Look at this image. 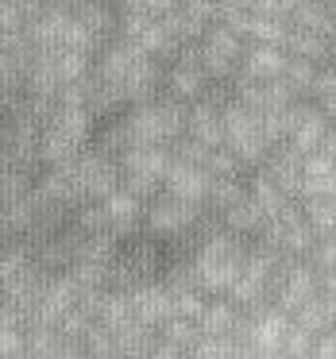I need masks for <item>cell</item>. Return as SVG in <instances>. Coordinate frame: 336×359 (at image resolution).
I'll list each match as a JSON object with an SVG mask.
<instances>
[{
  "mask_svg": "<svg viewBox=\"0 0 336 359\" xmlns=\"http://www.w3.org/2000/svg\"><path fill=\"white\" fill-rule=\"evenodd\" d=\"M248 255L251 248L240 240V232H213L205 236L201 251H197V274H201V286L205 294H228V290L236 286V278L243 274V266H248Z\"/></svg>",
  "mask_w": 336,
  "mask_h": 359,
  "instance_id": "cell-1",
  "label": "cell"
},
{
  "mask_svg": "<svg viewBox=\"0 0 336 359\" xmlns=\"http://www.w3.org/2000/svg\"><path fill=\"white\" fill-rule=\"evenodd\" d=\"M70 174H74V186H78V197L81 201H105L120 189V166L112 163V155L105 151H81L78 158L70 163Z\"/></svg>",
  "mask_w": 336,
  "mask_h": 359,
  "instance_id": "cell-2",
  "label": "cell"
},
{
  "mask_svg": "<svg viewBox=\"0 0 336 359\" xmlns=\"http://www.w3.org/2000/svg\"><path fill=\"white\" fill-rule=\"evenodd\" d=\"M120 163H124V189H132L140 197H151L159 182H166V170H170L174 155H166L163 143H140Z\"/></svg>",
  "mask_w": 336,
  "mask_h": 359,
  "instance_id": "cell-3",
  "label": "cell"
},
{
  "mask_svg": "<svg viewBox=\"0 0 336 359\" xmlns=\"http://www.w3.org/2000/svg\"><path fill=\"white\" fill-rule=\"evenodd\" d=\"M201 58H205V70H209L213 81L232 78L243 62V35L217 20V24L201 35Z\"/></svg>",
  "mask_w": 336,
  "mask_h": 359,
  "instance_id": "cell-4",
  "label": "cell"
},
{
  "mask_svg": "<svg viewBox=\"0 0 336 359\" xmlns=\"http://www.w3.org/2000/svg\"><path fill=\"white\" fill-rule=\"evenodd\" d=\"M201 220V201H189V197L174 194H159L155 201L147 205V228L155 236H182L186 228H194Z\"/></svg>",
  "mask_w": 336,
  "mask_h": 359,
  "instance_id": "cell-5",
  "label": "cell"
},
{
  "mask_svg": "<svg viewBox=\"0 0 336 359\" xmlns=\"http://www.w3.org/2000/svg\"><path fill=\"white\" fill-rule=\"evenodd\" d=\"M166 86H170V93L182 97V101H201L205 86H209V70H205L201 47H186V50H182L178 62H174L170 74H166Z\"/></svg>",
  "mask_w": 336,
  "mask_h": 359,
  "instance_id": "cell-6",
  "label": "cell"
},
{
  "mask_svg": "<svg viewBox=\"0 0 336 359\" xmlns=\"http://www.w3.org/2000/svg\"><path fill=\"white\" fill-rule=\"evenodd\" d=\"M328 112L325 109H309V104H290L286 109V132H290V143L297 151H317L328 135Z\"/></svg>",
  "mask_w": 336,
  "mask_h": 359,
  "instance_id": "cell-7",
  "label": "cell"
},
{
  "mask_svg": "<svg viewBox=\"0 0 336 359\" xmlns=\"http://www.w3.org/2000/svg\"><path fill=\"white\" fill-rule=\"evenodd\" d=\"M321 294V274L313 271L309 263H302V259H286V271H282V282H278V302L282 309H302L309 297Z\"/></svg>",
  "mask_w": 336,
  "mask_h": 359,
  "instance_id": "cell-8",
  "label": "cell"
},
{
  "mask_svg": "<svg viewBox=\"0 0 336 359\" xmlns=\"http://www.w3.org/2000/svg\"><path fill=\"white\" fill-rule=\"evenodd\" d=\"M132 305H135V317L151 328H163L166 320L174 317V290L170 286H151V282H140L132 290Z\"/></svg>",
  "mask_w": 336,
  "mask_h": 359,
  "instance_id": "cell-9",
  "label": "cell"
},
{
  "mask_svg": "<svg viewBox=\"0 0 336 359\" xmlns=\"http://www.w3.org/2000/svg\"><path fill=\"white\" fill-rule=\"evenodd\" d=\"M213 174L209 166H197V163H186V158L174 155L170 170H166V189H174V194L189 197V201H209L213 194Z\"/></svg>",
  "mask_w": 336,
  "mask_h": 359,
  "instance_id": "cell-10",
  "label": "cell"
},
{
  "mask_svg": "<svg viewBox=\"0 0 336 359\" xmlns=\"http://www.w3.org/2000/svg\"><path fill=\"white\" fill-rule=\"evenodd\" d=\"M286 62H290L286 47H278V43H255V47L243 50L240 74L243 78H255V81H271V78L286 74Z\"/></svg>",
  "mask_w": 336,
  "mask_h": 359,
  "instance_id": "cell-11",
  "label": "cell"
},
{
  "mask_svg": "<svg viewBox=\"0 0 336 359\" xmlns=\"http://www.w3.org/2000/svg\"><path fill=\"white\" fill-rule=\"evenodd\" d=\"M143 50L135 47L132 39H112L109 47L101 50V62H97V74H101L105 81H112V86H124L128 74L140 66Z\"/></svg>",
  "mask_w": 336,
  "mask_h": 359,
  "instance_id": "cell-12",
  "label": "cell"
},
{
  "mask_svg": "<svg viewBox=\"0 0 336 359\" xmlns=\"http://www.w3.org/2000/svg\"><path fill=\"white\" fill-rule=\"evenodd\" d=\"M189 135H194V140H201V143H209V147H228L224 104L201 97V101L194 104V112H189Z\"/></svg>",
  "mask_w": 336,
  "mask_h": 359,
  "instance_id": "cell-13",
  "label": "cell"
},
{
  "mask_svg": "<svg viewBox=\"0 0 336 359\" xmlns=\"http://www.w3.org/2000/svg\"><path fill=\"white\" fill-rule=\"evenodd\" d=\"M105 209H109V220H112V232L116 236L135 232V224L147 220V209H143L140 194H132V189H116L112 197H105Z\"/></svg>",
  "mask_w": 336,
  "mask_h": 359,
  "instance_id": "cell-14",
  "label": "cell"
},
{
  "mask_svg": "<svg viewBox=\"0 0 336 359\" xmlns=\"http://www.w3.org/2000/svg\"><path fill=\"white\" fill-rule=\"evenodd\" d=\"M81 147H86V143L74 140L70 132H62V128L47 124V128H43V147H39V158H43L47 166H70L74 158L81 155Z\"/></svg>",
  "mask_w": 336,
  "mask_h": 359,
  "instance_id": "cell-15",
  "label": "cell"
},
{
  "mask_svg": "<svg viewBox=\"0 0 336 359\" xmlns=\"http://www.w3.org/2000/svg\"><path fill=\"white\" fill-rule=\"evenodd\" d=\"M159 81H163V70L155 66V55H143L140 66L128 74V81H124L120 89H124V97H128L132 104H143V101H155Z\"/></svg>",
  "mask_w": 336,
  "mask_h": 359,
  "instance_id": "cell-16",
  "label": "cell"
},
{
  "mask_svg": "<svg viewBox=\"0 0 336 359\" xmlns=\"http://www.w3.org/2000/svg\"><path fill=\"white\" fill-rule=\"evenodd\" d=\"M128 124H132L135 147H140V143H166V128H163V112H159V101L135 104L132 116H128Z\"/></svg>",
  "mask_w": 336,
  "mask_h": 359,
  "instance_id": "cell-17",
  "label": "cell"
},
{
  "mask_svg": "<svg viewBox=\"0 0 336 359\" xmlns=\"http://www.w3.org/2000/svg\"><path fill=\"white\" fill-rule=\"evenodd\" d=\"M286 50L297 58H313V62H325L328 55V35L325 32H309V27H290L286 35Z\"/></svg>",
  "mask_w": 336,
  "mask_h": 359,
  "instance_id": "cell-18",
  "label": "cell"
},
{
  "mask_svg": "<svg viewBox=\"0 0 336 359\" xmlns=\"http://www.w3.org/2000/svg\"><path fill=\"white\" fill-rule=\"evenodd\" d=\"M290 24L294 27H309V32H325L332 35L336 32V16L325 0H302L294 12H290Z\"/></svg>",
  "mask_w": 336,
  "mask_h": 359,
  "instance_id": "cell-19",
  "label": "cell"
},
{
  "mask_svg": "<svg viewBox=\"0 0 336 359\" xmlns=\"http://www.w3.org/2000/svg\"><path fill=\"white\" fill-rule=\"evenodd\" d=\"M224 224L232 228V232H240V236H248V232H263V224H267V212H263V205L251 197V189H248V197H243L240 205H232V209L224 212Z\"/></svg>",
  "mask_w": 336,
  "mask_h": 359,
  "instance_id": "cell-20",
  "label": "cell"
},
{
  "mask_svg": "<svg viewBox=\"0 0 336 359\" xmlns=\"http://www.w3.org/2000/svg\"><path fill=\"white\" fill-rule=\"evenodd\" d=\"M248 189H251V197H255V201L263 205L267 220H271V217H278V212L286 209L290 201H294V197H290L286 189H282V186H278V182H274L267 170H259V174H255V182H251Z\"/></svg>",
  "mask_w": 336,
  "mask_h": 359,
  "instance_id": "cell-21",
  "label": "cell"
},
{
  "mask_svg": "<svg viewBox=\"0 0 336 359\" xmlns=\"http://www.w3.org/2000/svg\"><path fill=\"white\" fill-rule=\"evenodd\" d=\"M240 305L232 302H209L205 305V317H201V332L205 336H232L236 325H240Z\"/></svg>",
  "mask_w": 336,
  "mask_h": 359,
  "instance_id": "cell-22",
  "label": "cell"
},
{
  "mask_svg": "<svg viewBox=\"0 0 336 359\" xmlns=\"http://www.w3.org/2000/svg\"><path fill=\"white\" fill-rule=\"evenodd\" d=\"M305 217L317 228V236H336V194H321V197H305Z\"/></svg>",
  "mask_w": 336,
  "mask_h": 359,
  "instance_id": "cell-23",
  "label": "cell"
},
{
  "mask_svg": "<svg viewBox=\"0 0 336 359\" xmlns=\"http://www.w3.org/2000/svg\"><path fill=\"white\" fill-rule=\"evenodd\" d=\"M286 86L294 89L297 97L302 93H313L317 89V78H321V70H317V62L313 58H297V55H290V62H286Z\"/></svg>",
  "mask_w": 336,
  "mask_h": 359,
  "instance_id": "cell-24",
  "label": "cell"
},
{
  "mask_svg": "<svg viewBox=\"0 0 336 359\" xmlns=\"http://www.w3.org/2000/svg\"><path fill=\"white\" fill-rule=\"evenodd\" d=\"M286 35H290V24L282 16H267V12H255L251 16V43H278L286 47Z\"/></svg>",
  "mask_w": 336,
  "mask_h": 359,
  "instance_id": "cell-25",
  "label": "cell"
},
{
  "mask_svg": "<svg viewBox=\"0 0 336 359\" xmlns=\"http://www.w3.org/2000/svg\"><path fill=\"white\" fill-rule=\"evenodd\" d=\"M74 224H78V232H112V220H109L105 201H81Z\"/></svg>",
  "mask_w": 336,
  "mask_h": 359,
  "instance_id": "cell-26",
  "label": "cell"
},
{
  "mask_svg": "<svg viewBox=\"0 0 336 359\" xmlns=\"http://www.w3.org/2000/svg\"><path fill=\"white\" fill-rule=\"evenodd\" d=\"M243 197H248V189H243L236 178H217L213 182V194H209V205L220 209V212H228L232 205H240Z\"/></svg>",
  "mask_w": 336,
  "mask_h": 359,
  "instance_id": "cell-27",
  "label": "cell"
},
{
  "mask_svg": "<svg viewBox=\"0 0 336 359\" xmlns=\"http://www.w3.org/2000/svg\"><path fill=\"white\" fill-rule=\"evenodd\" d=\"M27 266H32V251H27V243H12V248L4 251V259H0V278L8 282V278H16V274H24Z\"/></svg>",
  "mask_w": 336,
  "mask_h": 359,
  "instance_id": "cell-28",
  "label": "cell"
},
{
  "mask_svg": "<svg viewBox=\"0 0 336 359\" xmlns=\"http://www.w3.org/2000/svg\"><path fill=\"white\" fill-rule=\"evenodd\" d=\"M282 351H286V355H317V332L294 325L286 336V344H282Z\"/></svg>",
  "mask_w": 336,
  "mask_h": 359,
  "instance_id": "cell-29",
  "label": "cell"
},
{
  "mask_svg": "<svg viewBox=\"0 0 336 359\" xmlns=\"http://www.w3.org/2000/svg\"><path fill=\"white\" fill-rule=\"evenodd\" d=\"M182 0H120V8H128V12H143V16H151V20H163V16H170L174 8H178Z\"/></svg>",
  "mask_w": 336,
  "mask_h": 359,
  "instance_id": "cell-30",
  "label": "cell"
},
{
  "mask_svg": "<svg viewBox=\"0 0 336 359\" xmlns=\"http://www.w3.org/2000/svg\"><path fill=\"white\" fill-rule=\"evenodd\" d=\"M313 263H317V271H336V236H325V240L317 243Z\"/></svg>",
  "mask_w": 336,
  "mask_h": 359,
  "instance_id": "cell-31",
  "label": "cell"
},
{
  "mask_svg": "<svg viewBox=\"0 0 336 359\" xmlns=\"http://www.w3.org/2000/svg\"><path fill=\"white\" fill-rule=\"evenodd\" d=\"M325 4H328V8H332V16H336V0H325Z\"/></svg>",
  "mask_w": 336,
  "mask_h": 359,
  "instance_id": "cell-32",
  "label": "cell"
}]
</instances>
